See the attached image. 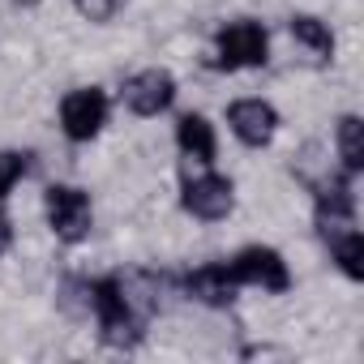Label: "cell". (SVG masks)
I'll use <instances>...</instances> for the list:
<instances>
[{
	"label": "cell",
	"mask_w": 364,
	"mask_h": 364,
	"mask_svg": "<svg viewBox=\"0 0 364 364\" xmlns=\"http://www.w3.org/2000/svg\"><path fill=\"white\" fill-rule=\"evenodd\" d=\"M107 124V95L99 86H77L60 99V129L69 141H90Z\"/></svg>",
	"instance_id": "obj_4"
},
{
	"label": "cell",
	"mask_w": 364,
	"mask_h": 364,
	"mask_svg": "<svg viewBox=\"0 0 364 364\" xmlns=\"http://www.w3.org/2000/svg\"><path fill=\"white\" fill-rule=\"evenodd\" d=\"M86 313H95V321H99V338H103L107 347L129 351V347H137V343H141L146 313L129 300V291H124L120 274L86 283Z\"/></svg>",
	"instance_id": "obj_1"
},
{
	"label": "cell",
	"mask_w": 364,
	"mask_h": 364,
	"mask_svg": "<svg viewBox=\"0 0 364 364\" xmlns=\"http://www.w3.org/2000/svg\"><path fill=\"white\" fill-rule=\"evenodd\" d=\"M43 210H48V228L56 232V240L65 245H82L95 228V210L90 198L77 185H52L43 193Z\"/></svg>",
	"instance_id": "obj_3"
},
{
	"label": "cell",
	"mask_w": 364,
	"mask_h": 364,
	"mask_svg": "<svg viewBox=\"0 0 364 364\" xmlns=\"http://www.w3.org/2000/svg\"><path fill=\"white\" fill-rule=\"evenodd\" d=\"M270 56V39H266V26L262 22H228L219 35H215V69H262Z\"/></svg>",
	"instance_id": "obj_2"
},
{
	"label": "cell",
	"mask_w": 364,
	"mask_h": 364,
	"mask_svg": "<svg viewBox=\"0 0 364 364\" xmlns=\"http://www.w3.org/2000/svg\"><path fill=\"white\" fill-rule=\"evenodd\" d=\"M180 206H185L193 219H202V223H219V219L232 215L236 189H232L228 176L206 171V176H198V180H185V189H180Z\"/></svg>",
	"instance_id": "obj_6"
},
{
	"label": "cell",
	"mask_w": 364,
	"mask_h": 364,
	"mask_svg": "<svg viewBox=\"0 0 364 364\" xmlns=\"http://www.w3.org/2000/svg\"><path fill=\"white\" fill-rule=\"evenodd\" d=\"M228 124H232L236 141L262 150V146H270L274 133H279V112H274L266 99H236V103L228 107Z\"/></svg>",
	"instance_id": "obj_8"
},
{
	"label": "cell",
	"mask_w": 364,
	"mask_h": 364,
	"mask_svg": "<svg viewBox=\"0 0 364 364\" xmlns=\"http://www.w3.org/2000/svg\"><path fill=\"white\" fill-rule=\"evenodd\" d=\"M228 270H232V279L245 287H262V291H287L291 287V270H287V262H283V253H274V249H266V245H249V249H240L232 262H228Z\"/></svg>",
	"instance_id": "obj_5"
},
{
	"label": "cell",
	"mask_w": 364,
	"mask_h": 364,
	"mask_svg": "<svg viewBox=\"0 0 364 364\" xmlns=\"http://www.w3.org/2000/svg\"><path fill=\"white\" fill-rule=\"evenodd\" d=\"M31 171V154H18V150H0V202L5 193L18 185V180Z\"/></svg>",
	"instance_id": "obj_14"
},
{
	"label": "cell",
	"mask_w": 364,
	"mask_h": 364,
	"mask_svg": "<svg viewBox=\"0 0 364 364\" xmlns=\"http://www.w3.org/2000/svg\"><path fill=\"white\" fill-rule=\"evenodd\" d=\"M73 5H77V14H82L86 22H112V18L129 5V0H73Z\"/></svg>",
	"instance_id": "obj_15"
},
{
	"label": "cell",
	"mask_w": 364,
	"mask_h": 364,
	"mask_svg": "<svg viewBox=\"0 0 364 364\" xmlns=\"http://www.w3.org/2000/svg\"><path fill=\"white\" fill-rule=\"evenodd\" d=\"M287 31H291V39H296L300 48H309L313 60H330V56H334V35H330L326 22H317V18H309V14H296V18H287Z\"/></svg>",
	"instance_id": "obj_11"
},
{
	"label": "cell",
	"mask_w": 364,
	"mask_h": 364,
	"mask_svg": "<svg viewBox=\"0 0 364 364\" xmlns=\"http://www.w3.org/2000/svg\"><path fill=\"white\" fill-rule=\"evenodd\" d=\"M330 257L338 262V270L347 274V279H364V236H360V228L355 232H347L343 240H334L330 245Z\"/></svg>",
	"instance_id": "obj_13"
},
{
	"label": "cell",
	"mask_w": 364,
	"mask_h": 364,
	"mask_svg": "<svg viewBox=\"0 0 364 364\" xmlns=\"http://www.w3.org/2000/svg\"><path fill=\"white\" fill-rule=\"evenodd\" d=\"M185 291H189L193 300L210 304V309H228V304L236 300L240 283L232 279L228 262H210V266H202V270H193V274L185 279Z\"/></svg>",
	"instance_id": "obj_9"
},
{
	"label": "cell",
	"mask_w": 364,
	"mask_h": 364,
	"mask_svg": "<svg viewBox=\"0 0 364 364\" xmlns=\"http://www.w3.org/2000/svg\"><path fill=\"white\" fill-rule=\"evenodd\" d=\"M14 245V223H9V215L5 210H0V253H5Z\"/></svg>",
	"instance_id": "obj_16"
},
{
	"label": "cell",
	"mask_w": 364,
	"mask_h": 364,
	"mask_svg": "<svg viewBox=\"0 0 364 364\" xmlns=\"http://www.w3.org/2000/svg\"><path fill=\"white\" fill-rule=\"evenodd\" d=\"M120 99H124V107H129L133 116H159V112H167L171 99H176V77H171L167 69H141V73L124 77Z\"/></svg>",
	"instance_id": "obj_7"
},
{
	"label": "cell",
	"mask_w": 364,
	"mask_h": 364,
	"mask_svg": "<svg viewBox=\"0 0 364 364\" xmlns=\"http://www.w3.org/2000/svg\"><path fill=\"white\" fill-rule=\"evenodd\" d=\"M360 116H343L338 120V133H334V141H338V159H343V171H360L364 167V137H360Z\"/></svg>",
	"instance_id": "obj_12"
},
{
	"label": "cell",
	"mask_w": 364,
	"mask_h": 364,
	"mask_svg": "<svg viewBox=\"0 0 364 364\" xmlns=\"http://www.w3.org/2000/svg\"><path fill=\"white\" fill-rule=\"evenodd\" d=\"M176 146L185 150V159H193V163H202V167H210L215 163V154H219V141H215V124L206 120V116H180L176 120Z\"/></svg>",
	"instance_id": "obj_10"
}]
</instances>
